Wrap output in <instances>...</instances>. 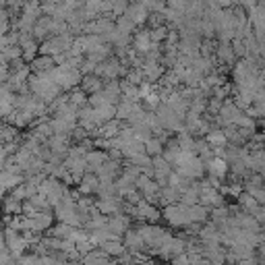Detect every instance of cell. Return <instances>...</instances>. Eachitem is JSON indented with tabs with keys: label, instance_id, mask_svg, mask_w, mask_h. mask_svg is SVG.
<instances>
[{
	"label": "cell",
	"instance_id": "10",
	"mask_svg": "<svg viewBox=\"0 0 265 265\" xmlns=\"http://www.w3.org/2000/svg\"><path fill=\"white\" fill-rule=\"evenodd\" d=\"M147 151L149 153H160V143L158 141H147Z\"/></svg>",
	"mask_w": 265,
	"mask_h": 265
},
{
	"label": "cell",
	"instance_id": "8",
	"mask_svg": "<svg viewBox=\"0 0 265 265\" xmlns=\"http://www.w3.org/2000/svg\"><path fill=\"white\" fill-rule=\"evenodd\" d=\"M172 265H193V261H191V257L187 253H183V255L172 259Z\"/></svg>",
	"mask_w": 265,
	"mask_h": 265
},
{
	"label": "cell",
	"instance_id": "4",
	"mask_svg": "<svg viewBox=\"0 0 265 265\" xmlns=\"http://www.w3.org/2000/svg\"><path fill=\"white\" fill-rule=\"evenodd\" d=\"M17 263L19 265H43V259H41V255H21L19 259H17Z\"/></svg>",
	"mask_w": 265,
	"mask_h": 265
},
{
	"label": "cell",
	"instance_id": "9",
	"mask_svg": "<svg viewBox=\"0 0 265 265\" xmlns=\"http://www.w3.org/2000/svg\"><path fill=\"white\" fill-rule=\"evenodd\" d=\"M209 143H224V135L219 130H213L209 135Z\"/></svg>",
	"mask_w": 265,
	"mask_h": 265
},
{
	"label": "cell",
	"instance_id": "6",
	"mask_svg": "<svg viewBox=\"0 0 265 265\" xmlns=\"http://www.w3.org/2000/svg\"><path fill=\"white\" fill-rule=\"evenodd\" d=\"M137 213H139L141 217H147V219H151V222H156V219H158V211L153 209V207H149V205H145V203H141V205H139Z\"/></svg>",
	"mask_w": 265,
	"mask_h": 265
},
{
	"label": "cell",
	"instance_id": "11",
	"mask_svg": "<svg viewBox=\"0 0 265 265\" xmlns=\"http://www.w3.org/2000/svg\"><path fill=\"white\" fill-rule=\"evenodd\" d=\"M90 162H92L94 166H100V164L104 162V156H100V153H92V156H90Z\"/></svg>",
	"mask_w": 265,
	"mask_h": 265
},
{
	"label": "cell",
	"instance_id": "13",
	"mask_svg": "<svg viewBox=\"0 0 265 265\" xmlns=\"http://www.w3.org/2000/svg\"><path fill=\"white\" fill-rule=\"evenodd\" d=\"M112 265H126V263H112Z\"/></svg>",
	"mask_w": 265,
	"mask_h": 265
},
{
	"label": "cell",
	"instance_id": "12",
	"mask_svg": "<svg viewBox=\"0 0 265 265\" xmlns=\"http://www.w3.org/2000/svg\"><path fill=\"white\" fill-rule=\"evenodd\" d=\"M259 253H261V259L265 261V242H263V245H261V249H259Z\"/></svg>",
	"mask_w": 265,
	"mask_h": 265
},
{
	"label": "cell",
	"instance_id": "7",
	"mask_svg": "<svg viewBox=\"0 0 265 265\" xmlns=\"http://www.w3.org/2000/svg\"><path fill=\"white\" fill-rule=\"evenodd\" d=\"M209 170L213 172V174H217V176H222V174H226V164H224V160H211L209 162Z\"/></svg>",
	"mask_w": 265,
	"mask_h": 265
},
{
	"label": "cell",
	"instance_id": "1",
	"mask_svg": "<svg viewBox=\"0 0 265 265\" xmlns=\"http://www.w3.org/2000/svg\"><path fill=\"white\" fill-rule=\"evenodd\" d=\"M166 219L174 226H187L191 222L189 207H168L166 209Z\"/></svg>",
	"mask_w": 265,
	"mask_h": 265
},
{
	"label": "cell",
	"instance_id": "3",
	"mask_svg": "<svg viewBox=\"0 0 265 265\" xmlns=\"http://www.w3.org/2000/svg\"><path fill=\"white\" fill-rule=\"evenodd\" d=\"M126 226H128V222H126L124 217H120V215H116V217H112V219H108V228L112 230V232H116V234L124 232Z\"/></svg>",
	"mask_w": 265,
	"mask_h": 265
},
{
	"label": "cell",
	"instance_id": "2",
	"mask_svg": "<svg viewBox=\"0 0 265 265\" xmlns=\"http://www.w3.org/2000/svg\"><path fill=\"white\" fill-rule=\"evenodd\" d=\"M124 247H126V251L128 253H132V255H139V251L145 247V240H143V236L139 234V232H135V230H128L126 234H124Z\"/></svg>",
	"mask_w": 265,
	"mask_h": 265
},
{
	"label": "cell",
	"instance_id": "5",
	"mask_svg": "<svg viewBox=\"0 0 265 265\" xmlns=\"http://www.w3.org/2000/svg\"><path fill=\"white\" fill-rule=\"evenodd\" d=\"M189 213H191V222H205L207 217L205 207H189Z\"/></svg>",
	"mask_w": 265,
	"mask_h": 265
}]
</instances>
